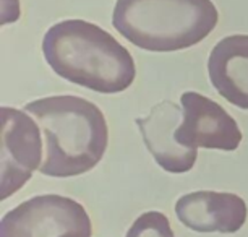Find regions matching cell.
Returning <instances> with one entry per match:
<instances>
[{"label": "cell", "instance_id": "8992f818", "mask_svg": "<svg viewBox=\"0 0 248 237\" xmlns=\"http://www.w3.org/2000/svg\"><path fill=\"white\" fill-rule=\"evenodd\" d=\"M184 119L175 130V140L186 148L235 151L242 143L237 120L211 97L185 91L180 97Z\"/></svg>", "mask_w": 248, "mask_h": 237}, {"label": "cell", "instance_id": "9c48e42d", "mask_svg": "<svg viewBox=\"0 0 248 237\" xmlns=\"http://www.w3.org/2000/svg\"><path fill=\"white\" fill-rule=\"evenodd\" d=\"M208 77L227 103L248 111V34L226 36L214 46Z\"/></svg>", "mask_w": 248, "mask_h": 237}, {"label": "cell", "instance_id": "7a4b0ae2", "mask_svg": "<svg viewBox=\"0 0 248 237\" xmlns=\"http://www.w3.org/2000/svg\"><path fill=\"white\" fill-rule=\"evenodd\" d=\"M23 111L34 117L44 137L39 173L49 177H75L90 173L104 158L109 128L102 111L79 96H47Z\"/></svg>", "mask_w": 248, "mask_h": 237}, {"label": "cell", "instance_id": "6da1fadb", "mask_svg": "<svg viewBox=\"0 0 248 237\" xmlns=\"http://www.w3.org/2000/svg\"><path fill=\"white\" fill-rule=\"evenodd\" d=\"M43 54L59 77L101 95L128 90L137 77L128 49L91 21L63 20L52 25L43 38Z\"/></svg>", "mask_w": 248, "mask_h": 237}, {"label": "cell", "instance_id": "277c9868", "mask_svg": "<svg viewBox=\"0 0 248 237\" xmlns=\"http://www.w3.org/2000/svg\"><path fill=\"white\" fill-rule=\"evenodd\" d=\"M91 218L81 203L57 193L31 197L0 221V237H91Z\"/></svg>", "mask_w": 248, "mask_h": 237}, {"label": "cell", "instance_id": "8fae6325", "mask_svg": "<svg viewBox=\"0 0 248 237\" xmlns=\"http://www.w3.org/2000/svg\"><path fill=\"white\" fill-rule=\"evenodd\" d=\"M10 7V16H8V23H13L20 18V2L18 0H2V10Z\"/></svg>", "mask_w": 248, "mask_h": 237}, {"label": "cell", "instance_id": "30bf717a", "mask_svg": "<svg viewBox=\"0 0 248 237\" xmlns=\"http://www.w3.org/2000/svg\"><path fill=\"white\" fill-rule=\"evenodd\" d=\"M125 237H175V234L164 213L146 211L133 221Z\"/></svg>", "mask_w": 248, "mask_h": 237}, {"label": "cell", "instance_id": "52a82bcc", "mask_svg": "<svg viewBox=\"0 0 248 237\" xmlns=\"http://www.w3.org/2000/svg\"><path fill=\"white\" fill-rule=\"evenodd\" d=\"M175 216L195 232L235 234L247 222V203L237 193L198 190L185 193L175 203Z\"/></svg>", "mask_w": 248, "mask_h": 237}, {"label": "cell", "instance_id": "5b68a950", "mask_svg": "<svg viewBox=\"0 0 248 237\" xmlns=\"http://www.w3.org/2000/svg\"><path fill=\"white\" fill-rule=\"evenodd\" d=\"M41 127L26 111L2 108L0 151V200L16 193L43 164Z\"/></svg>", "mask_w": 248, "mask_h": 237}, {"label": "cell", "instance_id": "3957f363", "mask_svg": "<svg viewBox=\"0 0 248 237\" xmlns=\"http://www.w3.org/2000/svg\"><path fill=\"white\" fill-rule=\"evenodd\" d=\"M217 21L213 0H117L112 12L115 30L149 52L193 47L211 34Z\"/></svg>", "mask_w": 248, "mask_h": 237}, {"label": "cell", "instance_id": "ba28073f", "mask_svg": "<svg viewBox=\"0 0 248 237\" xmlns=\"http://www.w3.org/2000/svg\"><path fill=\"white\" fill-rule=\"evenodd\" d=\"M184 119V111L172 101H161L153 106L146 117L137 122L143 142L154 161L166 173L184 174L193 169L198 150L186 148L175 140V130Z\"/></svg>", "mask_w": 248, "mask_h": 237}]
</instances>
